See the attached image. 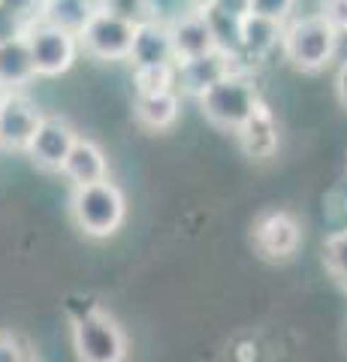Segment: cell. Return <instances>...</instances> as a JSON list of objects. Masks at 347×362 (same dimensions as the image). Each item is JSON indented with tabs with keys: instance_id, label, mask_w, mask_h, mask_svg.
<instances>
[{
	"instance_id": "7402d4cb",
	"label": "cell",
	"mask_w": 347,
	"mask_h": 362,
	"mask_svg": "<svg viewBox=\"0 0 347 362\" xmlns=\"http://www.w3.org/2000/svg\"><path fill=\"white\" fill-rule=\"evenodd\" d=\"M293 4L296 0H248V13L278 21V25H287L290 16H293Z\"/></svg>"
},
{
	"instance_id": "44dd1931",
	"label": "cell",
	"mask_w": 347,
	"mask_h": 362,
	"mask_svg": "<svg viewBox=\"0 0 347 362\" xmlns=\"http://www.w3.org/2000/svg\"><path fill=\"white\" fill-rule=\"evenodd\" d=\"M323 263H327L329 275L347 290V230L332 233L323 242Z\"/></svg>"
},
{
	"instance_id": "4316f807",
	"label": "cell",
	"mask_w": 347,
	"mask_h": 362,
	"mask_svg": "<svg viewBox=\"0 0 347 362\" xmlns=\"http://www.w3.org/2000/svg\"><path fill=\"white\" fill-rule=\"evenodd\" d=\"M211 6H218L220 13H227V16H236L242 18L245 13H248V0H215Z\"/></svg>"
},
{
	"instance_id": "8992f818",
	"label": "cell",
	"mask_w": 347,
	"mask_h": 362,
	"mask_svg": "<svg viewBox=\"0 0 347 362\" xmlns=\"http://www.w3.org/2000/svg\"><path fill=\"white\" fill-rule=\"evenodd\" d=\"M76 40H79V52H85L94 61H127L133 42V21L97 9Z\"/></svg>"
},
{
	"instance_id": "83f0119b",
	"label": "cell",
	"mask_w": 347,
	"mask_h": 362,
	"mask_svg": "<svg viewBox=\"0 0 347 362\" xmlns=\"http://www.w3.org/2000/svg\"><path fill=\"white\" fill-rule=\"evenodd\" d=\"M335 97L347 109V58L339 64V73H335Z\"/></svg>"
},
{
	"instance_id": "d4e9b609",
	"label": "cell",
	"mask_w": 347,
	"mask_h": 362,
	"mask_svg": "<svg viewBox=\"0 0 347 362\" xmlns=\"http://www.w3.org/2000/svg\"><path fill=\"white\" fill-rule=\"evenodd\" d=\"M30 356L25 354V347L16 335L9 332H0V362H28Z\"/></svg>"
},
{
	"instance_id": "9a60e30c",
	"label": "cell",
	"mask_w": 347,
	"mask_h": 362,
	"mask_svg": "<svg viewBox=\"0 0 347 362\" xmlns=\"http://www.w3.org/2000/svg\"><path fill=\"white\" fill-rule=\"evenodd\" d=\"M281 33H284V25L245 13V16L239 18V49H242V61H254V64L269 61V58H272V52L281 49Z\"/></svg>"
},
{
	"instance_id": "5bb4252c",
	"label": "cell",
	"mask_w": 347,
	"mask_h": 362,
	"mask_svg": "<svg viewBox=\"0 0 347 362\" xmlns=\"http://www.w3.org/2000/svg\"><path fill=\"white\" fill-rule=\"evenodd\" d=\"M170 42L175 61H190L206 52H215V37H211L203 9H190L182 18H175L170 25Z\"/></svg>"
},
{
	"instance_id": "e0dca14e",
	"label": "cell",
	"mask_w": 347,
	"mask_h": 362,
	"mask_svg": "<svg viewBox=\"0 0 347 362\" xmlns=\"http://www.w3.org/2000/svg\"><path fill=\"white\" fill-rule=\"evenodd\" d=\"M94 13H97V0H40L33 18L79 37V30L88 25V18Z\"/></svg>"
},
{
	"instance_id": "52a82bcc",
	"label": "cell",
	"mask_w": 347,
	"mask_h": 362,
	"mask_svg": "<svg viewBox=\"0 0 347 362\" xmlns=\"http://www.w3.org/2000/svg\"><path fill=\"white\" fill-rule=\"evenodd\" d=\"M40 118L42 112L30 97H25L21 90H4L0 94V148L25 151L37 133Z\"/></svg>"
},
{
	"instance_id": "9c48e42d",
	"label": "cell",
	"mask_w": 347,
	"mask_h": 362,
	"mask_svg": "<svg viewBox=\"0 0 347 362\" xmlns=\"http://www.w3.org/2000/svg\"><path fill=\"white\" fill-rule=\"evenodd\" d=\"M236 70H242V64L218 49L199 54V58H190V61H175V90L199 100L208 88H215Z\"/></svg>"
},
{
	"instance_id": "6da1fadb",
	"label": "cell",
	"mask_w": 347,
	"mask_h": 362,
	"mask_svg": "<svg viewBox=\"0 0 347 362\" xmlns=\"http://www.w3.org/2000/svg\"><path fill=\"white\" fill-rule=\"evenodd\" d=\"M260 85L257 78L245 70L230 73L223 82L208 88L203 97L196 100L203 118L223 133H239V127L251 118V112L260 103Z\"/></svg>"
},
{
	"instance_id": "f1b7e54d",
	"label": "cell",
	"mask_w": 347,
	"mask_h": 362,
	"mask_svg": "<svg viewBox=\"0 0 347 362\" xmlns=\"http://www.w3.org/2000/svg\"><path fill=\"white\" fill-rule=\"evenodd\" d=\"M187 4L194 6V9H203V6H211V4H215V0H187Z\"/></svg>"
},
{
	"instance_id": "4fadbf2b",
	"label": "cell",
	"mask_w": 347,
	"mask_h": 362,
	"mask_svg": "<svg viewBox=\"0 0 347 362\" xmlns=\"http://www.w3.org/2000/svg\"><path fill=\"white\" fill-rule=\"evenodd\" d=\"M61 173L73 187L106 181L109 178V157L103 151V145H97L94 139H88V136H79V139L73 142L70 154H66Z\"/></svg>"
},
{
	"instance_id": "cb8c5ba5",
	"label": "cell",
	"mask_w": 347,
	"mask_h": 362,
	"mask_svg": "<svg viewBox=\"0 0 347 362\" xmlns=\"http://www.w3.org/2000/svg\"><path fill=\"white\" fill-rule=\"evenodd\" d=\"M320 18L339 33V37H347V0H323Z\"/></svg>"
},
{
	"instance_id": "ffe728a7",
	"label": "cell",
	"mask_w": 347,
	"mask_h": 362,
	"mask_svg": "<svg viewBox=\"0 0 347 362\" xmlns=\"http://www.w3.org/2000/svg\"><path fill=\"white\" fill-rule=\"evenodd\" d=\"M133 88H136V94H160V90H175V64L133 70Z\"/></svg>"
},
{
	"instance_id": "ba28073f",
	"label": "cell",
	"mask_w": 347,
	"mask_h": 362,
	"mask_svg": "<svg viewBox=\"0 0 347 362\" xmlns=\"http://www.w3.org/2000/svg\"><path fill=\"white\" fill-rule=\"evenodd\" d=\"M79 139V133L73 130V124L58 115H42L37 124V133L28 145V157L40 169H49V173H61V166L70 154L73 142Z\"/></svg>"
},
{
	"instance_id": "4dcf8cb0",
	"label": "cell",
	"mask_w": 347,
	"mask_h": 362,
	"mask_svg": "<svg viewBox=\"0 0 347 362\" xmlns=\"http://www.w3.org/2000/svg\"><path fill=\"white\" fill-rule=\"evenodd\" d=\"M0 94H4V88H0Z\"/></svg>"
},
{
	"instance_id": "603a6c76",
	"label": "cell",
	"mask_w": 347,
	"mask_h": 362,
	"mask_svg": "<svg viewBox=\"0 0 347 362\" xmlns=\"http://www.w3.org/2000/svg\"><path fill=\"white\" fill-rule=\"evenodd\" d=\"M97 9L103 13H112L118 18H127V21H145V0H97Z\"/></svg>"
},
{
	"instance_id": "ac0fdd59",
	"label": "cell",
	"mask_w": 347,
	"mask_h": 362,
	"mask_svg": "<svg viewBox=\"0 0 347 362\" xmlns=\"http://www.w3.org/2000/svg\"><path fill=\"white\" fill-rule=\"evenodd\" d=\"M33 76L37 73H33V61H30L25 37L16 33V37L0 40V88L21 90Z\"/></svg>"
},
{
	"instance_id": "5b68a950",
	"label": "cell",
	"mask_w": 347,
	"mask_h": 362,
	"mask_svg": "<svg viewBox=\"0 0 347 362\" xmlns=\"http://www.w3.org/2000/svg\"><path fill=\"white\" fill-rule=\"evenodd\" d=\"M21 37L28 42L30 61H33V73L42 78H54L64 76L66 70H73L76 58H79V40L66 30H58L52 25H42V21L30 18L25 28H21Z\"/></svg>"
},
{
	"instance_id": "484cf974",
	"label": "cell",
	"mask_w": 347,
	"mask_h": 362,
	"mask_svg": "<svg viewBox=\"0 0 347 362\" xmlns=\"http://www.w3.org/2000/svg\"><path fill=\"white\" fill-rule=\"evenodd\" d=\"M37 4H40V0H0V9L28 25V21L37 16Z\"/></svg>"
},
{
	"instance_id": "30bf717a",
	"label": "cell",
	"mask_w": 347,
	"mask_h": 362,
	"mask_svg": "<svg viewBox=\"0 0 347 362\" xmlns=\"http://www.w3.org/2000/svg\"><path fill=\"white\" fill-rule=\"evenodd\" d=\"M302 226L290 211L275 209L257 218L254 223V247L269 259H287L299 251Z\"/></svg>"
},
{
	"instance_id": "2e32d148",
	"label": "cell",
	"mask_w": 347,
	"mask_h": 362,
	"mask_svg": "<svg viewBox=\"0 0 347 362\" xmlns=\"http://www.w3.org/2000/svg\"><path fill=\"white\" fill-rule=\"evenodd\" d=\"M178 115H182V97H178V90L136 94V100H133V118L151 133L172 130L178 124Z\"/></svg>"
},
{
	"instance_id": "f546056e",
	"label": "cell",
	"mask_w": 347,
	"mask_h": 362,
	"mask_svg": "<svg viewBox=\"0 0 347 362\" xmlns=\"http://www.w3.org/2000/svg\"><path fill=\"white\" fill-rule=\"evenodd\" d=\"M28 362H37V359H28Z\"/></svg>"
},
{
	"instance_id": "7c38bea8",
	"label": "cell",
	"mask_w": 347,
	"mask_h": 362,
	"mask_svg": "<svg viewBox=\"0 0 347 362\" xmlns=\"http://www.w3.org/2000/svg\"><path fill=\"white\" fill-rule=\"evenodd\" d=\"M236 136L242 142V151L251 160H269V157H275L278 148H281V127H278V118L266 100L257 103L251 118L242 124Z\"/></svg>"
},
{
	"instance_id": "277c9868",
	"label": "cell",
	"mask_w": 347,
	"mask_h": 362,
	"mask_svg": "<svg viewBox=\"0 0 347 362\" xmlns=\"http://www.w3.org/2000/svg\"><path fill=\"white\" fill-rule=\"evenodd\" d=\"M73 347L82 362H124L127 338L121 326L103 311H85L73 323Z\"/></svg>"
},
{
	"instance_id": "8fae6325",
	"label": "cell",
	"mask_w": 347,
	"mask_h": 362,
	"mask_svg": "<svg viewBox=\"0 0 347 362\" xmlns=\"http://www.w3.org/2000/svg\"><path fill=\"white\" fill-rule=\"evenodd\" d=\"M127 61L133 64V70H145V66H170L175 64L172 42H170V28L160 21H136L133 25V42Z\"/></svg>"
},
{
	"instance_id": "7a4b0ae2",
	"label": "cell",
	"mask_w": 347,
	"mask_h": 362,
	"mask_svg": "<svg viewBox=\"0 0 347 362\" xmlns=\"http://www.w3.org/2000/svg\"><path fill=\"white\" fill-rule=\"evenodd\" d=\"M70 211L76 226L91 239H109L121 230L127 218V199L115 181H97V185L73 187Z\"/></svg>"
},
{
	"instance_id": "d6986e66",
	"label": "cell",
	"mask_w": 347,
	"mask_h": 362,
	"mask_svg": "<svg viewBox=\"0 0 347 362\" xmlns=\"http://www.w3.org/2000/svg\"><path fill=\"white\" fill-rule=\"evenodd\" d=\"M206 21L211 28V37H215V49L230 54L233 61L242 64V49H239V18L220 13L218 6H203Z\"/></svg>"
},
{
	"instance_id": "3957f363",
	"label": "cell",
	"mask_w": 347,
	"mask_h": 362,
	"mask_svg": "<svg viewBox=\"0 0 347 362\" xmlns=\"http://www.w3.org/2000/svg\"><path fill=\"white\" fill-rule=\"evenodd\" d=\"M341 37L323 18H290L281 33V52L299 73H317L339 54Z\"/></svg>"
}]
</instances>
